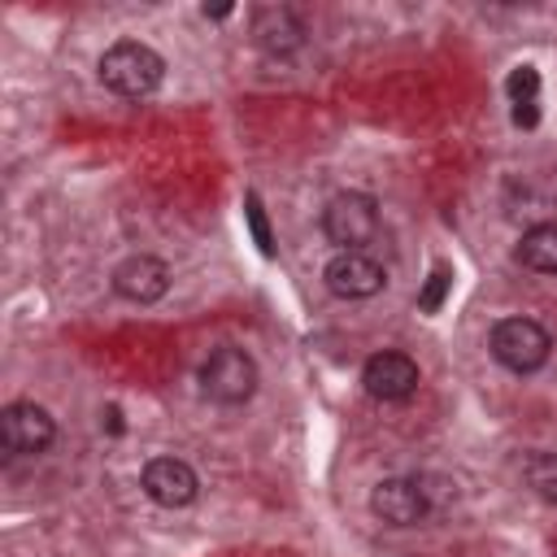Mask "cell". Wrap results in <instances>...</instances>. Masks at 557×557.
Returning a JSON list of instances; mask_svg holds the SVG:
<instances>
[{"mask_svg":"<svg viewBox=\"0 0 557 557\" xmlns=\"http://www.w3.org/2000/svg\"><path fill=\"white\" fill-rule=\"evenodd\" d=\"M165 78V61L157 48L139 44V39H117L113 48H104L100 57V83L126 100H139V96H152Z\"/></svg>","mask_w":557,"mask_h":557,"instance_id":"cell-1","label":"cell"},{"mask_svg":"<svg viewBox=\"0 0 557 557\" xmlns=\"http://www.w3.org/2000/svg\"><path fill=\"white\" fill-rule=\"evenodd\" d=\"M322 235L339 252H366V244L379 235V205L366 191H339L322 209Z\"/></svg>","mask_w":557,"mask_h":557,"instance_id":"cell-2","label":"cell"},{"mask_svg":"<svg viewBox=\"0 0 557 557\" xmlns=\"http://www.w3.org/2000/svg\"><path fill=\"white\" fill-rule=\"evenodd\" d=\"M487 348H492V357H496L505 370H513V374H535V370L548 361L553 339H548V331H544L535 318H500V322L492 326V335H487Z\"/></svg>","mask_w":557,"mask_h":557,"instance_id":"cell-3","label":"cell"},{"mask_svg":"<svg viewBox=\"0 0 557 557\" xmlns=\"http://www.w3.org/2000/svg\"><path fill=\"white\" fill-rule=\"evenodd\" d=\"M257 379H261L257 374V361L244 348H235V344L213 348L205 357V366H200V392L213 405H244V400H252Z\"/></svg>","mask_w":557,"mask_h":557,"instance_id":"cell-4","label":"cell"},{"mask_svg":"<svg viewBox=\"0 0 557 557\" xmlns=\"http://www.w3.org/2000/svg\"><path fill=\"white\" fill-rule=\"evenodd\" d=\"M57 440V422L35 400H13L0 409V444L13 457H35Z\"/></svg>","mask_w":557,"mask_h":557,"instance_id":"cell-5","label":"cell"},{"mask_svg":"<svg viewBox=\"0 0 557 557\" xmlns=\"http://www.w3.org/2000/svg\"><path fill=\"white\" fill-rule=\"evenodd\" d=\"M370 513L379 518V522H387V527H418L426 513H435L431 509V496H426V487H422V479H400V474H392V479H379L374 483V492H370Z\"/></svg>","mask_w":557,"mask_h":557,"instance_id":"cell-6","label":"cell"},{"mask_svg":"<svg viewBox=\"0 0 557 557\" xmlns=\"http://www.w3.org/2000/svg\"><path fill=\"white\" fill-rule=\"evenodd\" d=\"M322 283H326V292L339 296V300H366V296L383 292L387 270H383V261H374L370 252H335V257L326 261V270H322Z\"/></svg>","mask_w":557,"mask_h":557,"instance_id":"cell-7","label":"cell"},{"mask_svg":"<svg viewBox=\"0 0 557 557\" xmlns=\"http://www.w3.org/2000/svg\"><path fill=\"white\" fill-rule=\"evenodd\" d=\"M248 35L261 52L270 57H287L305 44V17L292 9V4H257L252 17H248Z\"/></svg>","mask_w":557,"mask_h":557,"instance_id":"cell-8","label":"cell"},{"mask_svg":"<svg viewBox=\"0 0 557 557\" xmlns=\"http://www.w3.org/2000/svg\"><path fill=\"white\" fill-rule=\"evenodd\" d=\"M139 483H144L148 500H157L161 509H183V505H191L196 492H200V479H196V470H191L183 457H152V461L144 466Z\"/></svg>","mask_w":557,"mask_h":557,"instance_id":"cell-9","label":"cell"},{"mask_svg":"<svg viewBox=\"0 0 557 557\" xmlns=\"http://www.w3.org/2000/svg\"><path fill=\"white\" fill-rule=\"evenodd\" d=\"M113 292L122 300H135V305H152L170 292V265L161 257H148V252H135L126 257L117 270H113Z\"/></svg>","mask_w":557,"mask_h":557,"instance_id":"cell-10","label":"cell"},{"mask_svg":"<svg viewBox=\"0 0 557 557\" xmlns=\"http://www.w3.org/2000/svg\"><path fill=\"white\" fill-rule=\"evenodd\" d=\"M361 383L374 400H405L422 383V374H418V361L405 352H374L361 366Z\"/></svg>","mask_w":557,"mask_h":557,"instance_id":"cell-11","label":"cell"},{"mask_svg":"<svg viewBox=\"0 0 557 557\" xmlns=\"http://www.w3.org/2000/svg\"><path fill=\"white\" fill-rule=\"evenodd\" d=\"M518 261L535 274H557V222H540V226L522 231Z\"/></svg>","mask_w":557,"mask_h":557,"instance_id":"cell-12","label":"cell"},{"mask_svg":"<svg viewBox=\"0 0 557 557\" xmlns=\"http://www.w3.org/2000/svg\"><path fill=\"white\" fill-rule=\"evenodd\" d=\"M522 479L540 500L557 505V453H531L522 466Z\"/></svg>","mask_w":557,"mask_h":557,"instance_id":"cell-13","label":"cell"},{"mask_svg":"<svg viewBox=\"0 0 557 557\" xmlns=\"http://www.w3.org/2000/svg\"><path fill=\"white\" fill-rule=\"evenodd\" d=\"M505 91H509L513 109H540V74H535V65H518L505 78Z\"/></svg>","mask_w":557,"mask_h":557,"instance_id":"cell-14","label":"cell"},{"mask_svg":"<svg viewBox=\"0 0 557 557\" xmlns=\"http://www.w3.org/2000/svg\"><path fill=\"white\" fill-rule=\"evenodd\" d=\"M244 218H248V226H252V239H257V248H261L265 257H274V235H270V222H265V213H261V200H257V191H248V196H244Z\"/></svg>","mask_w":557,"mask_h":557,"instance_id":"cell-15","label":"cell"},{"mask_svg":"<svg viewBox=\"0 0 557 557\" xmlns=\"http://www.w3.org/2000/svg\"><path fill=\"white\" fill-rule=\"evenodd\" d=\"M448 283H453V274H448L444 265H435L431 278H426V287L418 292V309H422V313H435V309L444 305V296H448Z\"/></svg>","mask_w":557,"mask_h":557,"instance_id":"cell-16","label":"cell"}]
</instances>
